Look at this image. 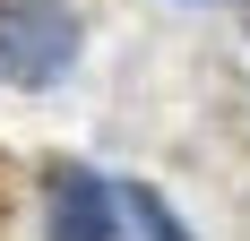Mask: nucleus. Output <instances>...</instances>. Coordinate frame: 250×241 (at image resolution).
<instances>
[{"mask_svg": "<svg viewBox=\"0 0 250 241\" xmlns=\"http://www.w3.org/2000/svg\"><path fill=\"white\" fill-rule=\"evenodd\" d=\"M78 60V18L61 0H0V78L52 86Z\"/></svg>", "mask_w": 250, "mask_h": 241, "instance_id": "nucleus-1", "label": "nucleus"}, {"mask_svg": "<svg viewBox=\"0 0 250 241\" xmlns=\"http://www.w3.org/2000/svg\"><path fill=\"white\" fill-rule=\"evenodd\" d=\"M43 198H52V241H112V190L86 164H61Z\"/></svg>", "mask_w": 250, "mask_h": 241, "instance_id": "nucleus-2", "label": "nucleus"}, {"mask_svg": "<svg viewBox=\"0 0 250 241\" xmlns=\"http://www.w3.org/2000/svg\"><path fill=\"white\" fill-rule=\"evenodd\" d=\"M0 216H9V190H0Z\"/></svg>", "mask_w": 250, "mask_h": 241, "instance_id": "nucleus-3", "label": "nucleus"}]
</instances>
